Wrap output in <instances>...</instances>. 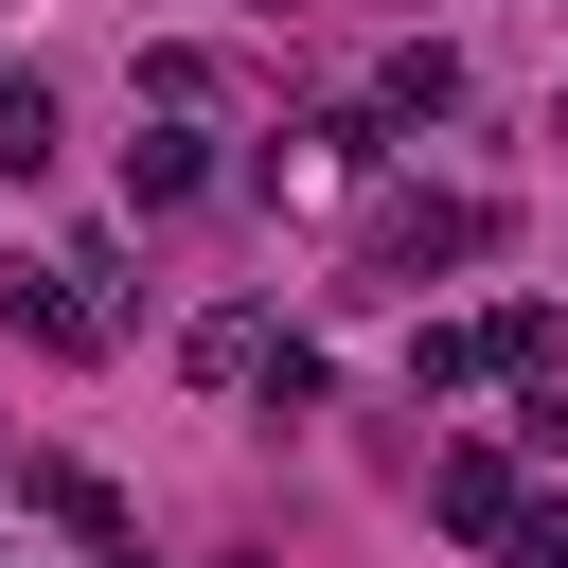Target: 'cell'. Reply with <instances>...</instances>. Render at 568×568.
Segmentation results:
<instances>
[{
  "instance_id": "obj_1",
  "label": "cell",
  "mask_w": 568,
  "mask_h": 568,
  "mask_svg": "<svg viewBox=\"0 0 568 568\" xmlns=\"http://www.w3.org/2000/svg\"><path fill=\"white\" fill-rule=\"evenodd\" d=\"M355 248L408 284V266H462V248H479V213H462V195H373V213H355Z\"/></svg>"
},
{
  "instance_id": "obj_2",
  "label": "cell",
  "mask_w": 568,
  "mask_h": 568,
  "mask_svg": "<svg viewBox=\"0 0 568 568\" xmlns=\"http://www.w3.org/2000/svg\"><path fill=\"white\" fill-rule=\"evenodd\" d=\"M18 284V337L36 355H106V302H89V266H0Z\"/></svg>"
},
{
  "instance_id": "obj_3",
  "label": "cell",
  "mask_w": 568,
  "mask_h": 568,
  "mask_svg": "<svg viewBox=\"0 0 568 568\" xmlns=\"http://www.w3.org/2000/svg\"><path fill=\"white\" fill-rule=\"evenodd\" d=\"M195 195H213V142H195V124L124 142V213H195Z\"/></svg>"
},
{
  "instance_id": "obj_4",
  "label": "cell",
  "mask_w": 568,
  "mask_h": 568,
  "mask_svg": "<svg viewBox=\"0 0 568 568\" xmlns=\"http://www.w3.org/2000/svg\"><path fill=\"white\" fill-rule=\"evenodd\" d=\"M444 532H515V462H497V444L444 462Z\"/></svg>"
},
{
  "instance_id": "obj_5",
  "label": "cell",
  "mask_w": 568,
  "mask_h": 568,
  "mask_svg": "<svg viewBox=\"0 0 568 568\" xmlns=\"http://www.w3.org/2000/svg\"><path fill=\"white\" fill-rule=\"evenodd\" d=\"M444 106H462L444 53H390V71H373V124H444Z\"/></svg>"
},
{
  "instance_id": "obj_6",
  "label": "cell",
  "mask_w": 568,
  "mask_h": 568,
  "mask_svg": "<svg viewBox=\"0 0 568 568\" xmlns=\"http://www.w3.org/2000/svg\"><path fill=\"white\" fill-rule=\"evenodd\" d=\"M36 160H53V89H36V71H0V178H36Z\"/></svg>"
},
{
  "instance_id": "obj_7",
  "label": "cell",
  "mask_w": 568,
  "mask_h": 568,
  "mask_svg": "<svg viewBox=\"0 0 568 568\" xmlns=\"http://www.w3.org/2000/svg\"><path fill=\"white\" fill-rule=\"evenodd\" d=\"M462 373H497V355H479V320H426V337H408V390H462Z\"/></svg>"
},
{
  "instance_id": "obj_8",
  "label": "cell",
  "mask_w": 568,
  "mask_h": 568,
  "mask_svg": "<svg viewBox=\"0 0 568 568\" xmlns=\"http://www.w3.org/2000/svg\"><path fill=\"white\" fill-rule=\"evenodd\" d=\"M515 568H568V497H515V532H497Z\"/></svg>"
}]
</instances>
